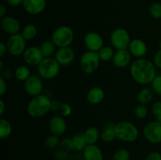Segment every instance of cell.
I'll list each match as a JSON object with an SVG mask.
<instances>
[{
  "label": "cell",
  "instance_id": "obj_28",
  "mask_svg": "<svg viewBox=\"0 0 161 160\" xmlns=\"http://www.w3.org/2000/svg\"><path fill=\"white\" fill-rule=\"evenodd\" d=\"M13 132V126L10 122L6 119L2 118L0 119V138L6 139L11 135Z\"/></svg>",
  "mask_w": 161,
  "mask_h": 160
},
{
  "label": "cell",
  "instance_id": "obj_46",
  "mask_svg": "<svg viewBox=\"0 0 161 160\" xmlns=\"http://www.w3.org/2000/svg\"><path fill=\"white\" fill-rule=\"evenodd\" d=\"M6 16V8L3 4L0 6V17L3 18Z\"/></svg>",
  "mask_w": 161,
  "mask_h": 160
},
{
  "label": "cell",
  "instance_id": "obj_30",
  "mask_svg": "<svg viewBox=\"0 0 161 160\" xmlns=\"http://www.w3.org/2000/svg\"><path fill=\"white\" fill-rule=\"evenodd\" d=\"M60 141H61L59 139V136L51 134L46 138L44 144L47 148L53 150V149H56L58 146H60Z\"/></svg>",
  "mask_w": 161,
  "mask_h": 160
},
{
  "label": "cell",
  "instance_id": "obj_8",
  "mask_svg": "<svg viewBox=\"0 0 161 160\" xmlns=\"http://www.w3.org/2000/svg\"><path fill=\"white\" fill-rule=\"evenodd\" d=\"M8 53L13 56H18L23 55L26 50V40L21 34H16L10 35L6 41Z\"/></svg>",
  "mask_w": 161,
  "mask_h": 160
},
{
  "label": "cell",
  "instance_id": "obj_29",
  "mask_svg": "<svg viewBox=\"0 0 161 160\" xmlns=\"http://www.w3.org/2000/svg\"><path fill=\"white\" fill-rule=\"evenodd\" d=\"M113 49H114L113 47L105 46V45H104V46L97 52L101 61L107 62V61H113V58L115 54V51Z\"/></svg>",
  "mask_w": 161,
  "mask_h": 160
},
{
  "label": "cell",
  "instance_id": "obj_34",
  "mask_svg": "<svg viewBox=\"0 0 161 160\" xmlns=\"http://www.w3.org/2000/svg\"><path fill=\"white\" fill-rule=\"evenodd\" d=\"M60 147L68 152H71L75 150L72 138L64 137L62 140H61V141H60Z\"/></svg>",
  "mask_w": 161,
  "mask_h": 160
},
{
  "label": "cell",
  "instance_id": "obj_2",
  "mask_svg": "<svg viewBox=\"0 0 161 160\" xmlns=\"http://www.w3.org/2000/svg\"><path fill=\"white\" fill-rule=\"evenodd\" d=\"M50 104L51 100L45 94L33 97L27 106L28 114L34 119L43 117L50 111Z\"/></svg>",
  "mask_w": 161,
  "mask_h": 160
},
{
  "label": "cell",
  "instance_id": "obj_9",
  "mask_svg": "<svg viewBox=\"0 0 161 160\" xmlns=\"http://www.w3.org/2000/svg\"><path fill=\"white\" fill-rule=\"evenodd\" d=\"M143 136L149 142L152 144H160L161 122L154 120L148 122L143 128Z\"/></svg>",
  "mask_w": 161,
  "mask_h": 160
},
{
  "label": "cell",
  "instance_id": "obj_33",
  "mask_svg": "<svg viewBox=\"0 0 161 160\" xmlns=\"http://www.w3.org/2000/svg\"><path fill=\"white\" fill-rule=\"evenodd\" d=\"M130 152L125 148L118 149L113 155V160H130Z\"/></svg>",
  "mask_w": 161,
  "mask_h": 160
},
{
  "label": "cell",
  "instance_id": "obj_27",
  "mask_svg": "<svg viewBox=\"0 0 161 160\" xmlns=\"http://www.w3.org/2000/svg\"><path fill=\"white\" fill-rule=\"evenodd\" d=\"M72 141H73L75 150L78 151V152L83 151L85 147L88 145L83 133H77L74 134L72 136Z\"/></svg>",
  "mask_w": 161,
  "mask_h": 160
},
{
  "label": "cell",
  "instance_id": "obj_18",
  "mask_svg": "<svg viewBox=\"0 0 161 160\" xmlns=\"http://www.w3.org/2000/svg\"><path fill=\"white\" fill-rule=\"evenodd\" d=\"M131 54L127 50H116L113 58V62L116 67L124 68L130 63Z\"/></svg>",
  "mask_w": 161,
  "mask_h": 160
},
{
  "label": "cell",
  "instance_id": "obj_13",
  "mask_svg": "<svg viewBox=\"0 0 161 160\" xmlns=\"http://www.w3.org/2000/svg\"><path fill=\"white\" fill-rule=\"evenodd\" d=\"M0 23L3 31L9 35L19 34L21 30V26L19 20L11 16H6L3 18H1Z\"/></svg>",
  "mask_w": 161,
  "mask_h": 160
},
{
  "label": "cell",
  "instance_id": "obj_41",
  "mask_svg": "<svg viewBox=\"0 0 161 160\" xmlns=\"http://www.w3.org/2000/svg\"><path fill=\"white\" fill-rule=\"evenodd\" d=\"M146 160H161V154L157 152H152L146 156Z\"/></svg>",
  "mask_w": 161,
  "mask_h": 160
},
{
  "label": "cell",
  "instance_id": "obj_32",
  "mask_svg": "<svg viewBox=\"0 0 161 160\" xmlns=\"http://www.w3.org/2000/svg\"><path fill=\"white\" fill-rule=\"evenodd\" d=\"M135 115L138 119H144L148 115V108L146 104H138L135 108Z\"/></svg>",
  "mask_w": 161,
  "mask_h": 160
},
{
  "label": "cell",
  "instance_id": "obj_11",
  "mask_svg": "<svg viewBox=\"0 0 161 160\" xmlns=\"http://www.w3.org/2000/svg\"><path fill=\"white\" fill-rule=\"evenodd\" d=\"M84 45L87 50L98 52L104 46V41L102 35L94 31H89L84 36Z\"/></svg>",
  "mask_w": 161,
  "mask_h": 160
},
{
  "label": "cell",
  "instance_id": "obj_49",
  "mask_svg": "<svg viewBox=\"0 0 161 160\" xmlns=\"http://www.w3.org/2000/svg\"><path fill=\"white\" fill-rule=\"evenodd\" d=\"M159 50H161V40L159 42Z\"/></svg>",
  "mask_w": 161,
  "mask_h": 160
},
{
  "label": "cell",
  "instance_id": "obj_4",
  "mask_svg": "<svg viewBox=\"0 0 161 160\" xmlns=\"http://www.w3.org/2000/svg\"><path fill=\"white\" fill-rule=\"evenodd\" d=\"M51 40L58 48L70 46L74 40V31L67 25H61L53 31Z\"/></svg>",
  "mask_w": 161,
  "mask_h": 160
},
{
  "label": "cell",
  "instance_id": "obj_15",
  "mask_svg": "<svg viewBox=\"0 0 161 160\" xmlns=\"http://www.w3.org/2000/svg\"><path fill=\"white\" fill-rule=\"evenodd\" d=\"M49 130L51 134L60 136L65 133L67 124L64 117L61 115H54L49 121Z\"/></svg>",
  "mask_w": 161,
  "mask_h": 160
},
{
  "label": "cell",
  "instance_id": "obj_5",
  "mask_svg": "<svg viewBox=\"0 0 161 160\" xmlns=\"http://www.w3.org/2000/svg\"><path fill=\"white\" fill-rule=\"evenodd\" d=\"M38 73L44 79H52L58 76L61 65L54 57H46L37 66Z\"/></svg>",
  "mask_w": 161,
  "mask_h": 160
},
{
  "label": "cell",
  "instance_id": "obj_25",
  "mask_svg": "<svg viewBox=\"0 0 161 160\" xmlns=\"http://www.w3.org/2000/svg\"><path fill=\"white\" fill-rule=\"evenodd\" d=\"M31 71L27 65H19L14 71V76L19 81L25 82L31 76Z\"/></svg>",
  "mask_w": 161,
  "mask_h": 160
},
{
  "label": "cell",
  "instance_id": "obj_45",
  "mask_svg": "<svg viewBox=\"0 0 161 160\" xmlns=\"http://www.w3.org/2000/svg\"><path fill=\"white\" fill-rule=\"evenodd\" d=\"M6 2H7V3L9 6L16 7V6H18L20 5L23 4L24 0H6Z\"/></svg>",
  "mask_w": 161,
  "mask_h": 160
},
{
  "label": "cell",
  "instance_id": "obj_14",
  "mask_svg": "<svg viewBox=\"0 0 161 160\" xmlns=\"http://www.w3.org/2000/svg\"><path fill=\"white\" fill-rule=\"evenodd\" d=\"M53 57L61 66H68L73 62L75 59V52L70 46L58 48Z\"/></svg>",
  "mask_w": 161,
  "mask_h": 160
},
{
  "label": "cell",
  "instance_id": "obj_17",
  "mask_svg": "<svg viewBox=\"0 0 161 160\" xmlns=\"http://www.w3.org/2000/svg\"><path fill=\"white\" fill-rule=\"evenodd\" d=\"M128 50L132 56L138 58H143L148 51L147 45L146 42L140 39H134L130 41L128 46Z\"/></svg>",
  "mask_w": 161,
  "mask_h": 160
},
{
  "label": "cell",
  "instance_id": "obj_1",
  "mask_svg": "<svg viewBox=\"0 0 161 160\" xmlns=\"http://www.w3.org/2000/svg\"><path fill=\"white\" fill-rule=\"evenodd\" d=\"M157 67L153 62L147 58H138L132 62L130 67V73L132 78L141 85L151 84L157 76Z\"/></svg>",
  "mask_w": 161,
  "mask_h": 160
},
{
  "label": "cell",
  "instance_id": "obj_43",
  "mask_svg": "<svg viewBox=\"0 0 161 160\" xmlns=\"http://www.w3.org/2000/svg\"><path fill=\"white\" fill-rule=\"evenodd\" d=\"M2 78H4L5 80H8L9 78H11V77L13 76V72L9 68H6L1 72Z\"/></svg>",
  "mask_w": 161,
  "mask_h": 160
},
{
  "label": "cell",
  "instance_id": "obj_31",
  "mask_svg": "<svg viewBox=\"0 0 161 160\" xmlns=\"http://www.w3.org/2000/svg\"><path fill=\"white\" fill-rule=\"evenodd\" d=\"M149 12L152 17H153L156 20H160L161 19V3L158 2L153 3L149 6Z\"/></svg>",
  "mask_w": 161,
  "mask_h": 160
},
{
  "label": "cell",
  "instance_id": "obj_10",
  "mask_svg": "<svg viewBox=\"0 0 161 160\" xmlns=\"http://www.w3.org/2000/svg\"><path fill=\"white\" fill-rule=\"evenodd\" d=\"M24 86L27 93L32 97L42 94L43 90V83L40 77L38 75H31L25 82Z\"/></svg>",
  "mask_w": 161,
  "mask_h": 160
},
{
  "label": "cell",
  "instance_id": "obj_19",
  "mask_svg": "<svg viewBox=\"0 0 161 160\" xmlns=\"http://www.w3.org/2000/svg\"><path fill=\"white\" fill-rule=\"evenodd\" d=\"M84 160H104V155L100 147L96 144H88L83 151Z\"/></svg>",
  "mask_w": 161,
  "mask_h": 160
},
{
  "label": "cell",
  "instance_id": "obj_3",
  "mask_svg": "<svg viewBox=\"0 0 161 160\" xmlns=\"http://www.w3.org/2000/svg\"><path fill=\"white\" fill-rule=\"evenodd\" d=\"M115 134L116 139L124 142H134L139 135L136 125L129 121H120L115 124Z\"/></svg>",
  "mask_w": 161,
  "mask_h": 160
},
{
  "label": "cell",
  "instance_id": "obj_16",
  "mask_svg": "<svg viewBox=\"0 0 161 160\" xmlns=\"http://www.w3.org/2000/svg\"><path fill=\"white\" fill-rule=\"evenodd\" d=\"M24 9L28 13L31 15H38L44 11L47 6L46 0H24Z\"/></svg>",
  "mask_w": 161,
  "mask_h": 160
},
{
  "label": "cell",
  "instance_id": "obj_20",
  "mask_svg": "<svg viewBox=\"0 0 161 160\" xmlns=\"http://www.w3.org/2000/svg\"><path fill=\"white\" fill-rule=\"evenodd\" d=\"M105 91L99 86H93L88 90L86 94V99L91 104H98L102 103L105 99Z\"/></svg>",
  "mask_w": 161,
  "mask_h": 160
},
{
  "label": "cell",
  "instance_id": "obj_40",
  "mask_svg": "<svg viewBox=\"0 0 161 160\" xmlns=\"http://www.w3.org/2000/svg\"><path fill=\"white\" fill-rule=\"evenodd\" d=\"M61 102L58 100H51V104H50V110L53 112L60 111V108L61 106Z\"/></svg>",
  "mask_w": 161,
  "mask_h": 160
},
{
  "label": "cell",
  "instance_id": "obj_6",
  "mask_svg": "<svg viewBox=\"0 0 161 160\" xmlns=\"http://www.w3.org/2000/svg\"><path fill=\"white\" fill-rule=\"evenodd\" d=\"M101 60L97 52L87 51L85 52L80 60V67L82 72L85 74H92L97 71L100 64Z\"/></svg>",
  "mask_w": 161,
  "mask_h": 160
},
{
  "label": "cell",
  "instance_id": "obj_22",
  "mask_svg": "<svg viewBox=\"0 0 161 160\" xmlns=\"http://www.w3.org/2000/svg\"><path fill=\"white\" fill-rule=\"evenodd\" d=\"M154 92L153 89L149 87H145L142 89L138 92L137 95V100L138 104H147L150 103L153 99Z\"/></svg>",
  "mask_w": 161,
  "mask_h": 160
},
{
  "label": "cell",
  "instance_id": "obj_7",
  "mask_svg": "<svg viewBox=\"0 0 161 160\" xmlns=\"http://www.w3.org/2000/svg\"><path fill=\"white\" fill-rule=\"evenodd\" d=\"M131 41L130 34L124 28H117L112 31L110 35V42L112 47L116 50L128 49Z\"/></svg>",
  "mask_w": 161,
  "mask_h": 160
},
{
  "label": "cell",
  "instance_id": "obj_21",
  "mask_svg": "<svg viewBox=\"0 0 161 160\" xmlns=\"http://www.w3.org/2000/svg\"><path fill=\"white\" fill-rule=\"evenodd\" d=\"M101 138L105 143L113 142L116 138L115 134V124L107 123L101 133Z\"/></svg>",
  "mask_w": 161,
  "mask_h": 160
},
{
  "label": "cell",
  "instance_id": "obj_24",
  "mask_svg": "<svg viewBox=\"0 0 161 160\" xmlns=\"http://www.w3.org/2000/svg\"><path fill=\"white\" fill-rule=\"evenodd\" d=\"M83 134L88 144H95L100 137V132L94 126L88 127Z\"/></svg>",
  "mask_w": 161,
  "mask_h": 160
},
{
  "label": "cell",
  "instance_id": "obj_39",
  "mask_svg": "<svg viewBox=\"0 0 161 160\" xmlns=\"http://www.w3.org/2000/svg\"><path fill=\"white\" fill-rule=\"evenodd\" d=\"M153 62L157 68L161 69V50H159L158 51L156 52L153 56Z\"/></svg>",
  "mask_w": 161,
  "mask_h": 160
},
{
  "label": "cell",
  "instance_id": "obj_38",
  "mask_svg": "<svg viewBox=\"0 0 161 160\" xmlns=\"http://www.w3.org/2000/svg\"><path fill=\"white\" fill-rule=\"evenodd\" d=\"M53 156L57 160H67L69 158V152H66L60 147L59 149L55 150Z\"/></svg>",
  "mask_w": 161,
  "mask_h": 160
},
{
  "label": "cell",
  "instance_id": "obj_47",
  "mask_svg": "<svg viewBox=\"0 0 161 160\" xmlns=\"http://www.w3.org/2000/svg\"><path fill=\"white\" fill-rule=\"evenodd\" d=\"M5 111V103L3 100H0V116H3Z\"/></svg>",
  "mask_w": 161,
  "mask_h": 160
},
{
  "label": "cell",
  "instance_id": "obj_12",
  "mask_svg": "<svg viewBox=\"0 0 161 160\" xmlns=\"http://www.w3.org/2000/svg\"><path fill=\"white\" fill-rule=\"evenodd\" d=\"M23 60L28 65L38 66L44 59L40 48L37 46H30L23 53Z\"/></svg>",
  "mask_w": 161,
  "mask_h": 160
},
{
  "label": "cell",
  "instance_id": "obj_42",
  "mask_svg": "<svg viewBox=\"0 0 161 160\" xmlns=\"http://www.w3.org/2000/svg\"><path fill=\"white\" fill-rule=\"evenodd\" d=\"M7 89V84H6V80L0 77V95H4Z\"/></svg>",
  "mask_w": 161,
  "mask_h": 160
},
{
  "label": "cell",
  "instance_id": "obj_44",
  "mask_svg": "<svg viewBox=\"0 0 161 160\" xmlns=\"http://www.w3.org/2000/svg\"><path fill=\"white\" fill-rule=\"evenodd\" d=\"M6 53H8L7 45H6V43L2 41L0 42V56H3Z\"/></svg>",
  "mask_w": 161,
  "mask_h": 160
},
{
  "label": "cell",
  "instance_id": "obj_48",
  "mask_svg": "<svg viewBox=\"0 0 161 160\" xmlns=\"http://www.w3.org/2000/svg\"><path fill=\"white\" fill-rule=\"evenodd\" d=\"M4 70V67H3V61H0V72H2Z\"/></svg>",
  "mask_w": 161,
  "mask_h": 160
},
{
  "label": "cell",
  "instance_id": "obj_37",
  "mask_svg": "<svg viewBox=\"0 0 161 160\" xmlns=\"http://www.w3.org/2000/svg\"><path fill=\"white\" fill-rule=\"evenodd\" d=\"M60 115H61L62 117L66 118L69 117L72 115V108L71 107V105L68 103H62L61 104V108H60Z\"/></svg>",
  "mask_w": 161,
  "mask_h": 160
},
{
  "label": "cell",
  "instance_id": "obj_23",
  "mask_svg": "<svg viewBox=\"0 0 161 160\" xmlns=\"http://www.w3.org/2000/svg\"><path fill=\"white\" fill-rule=\"evenodd\" d=\"M55 44L52 42V40H46L41 43L40 48L41 52L43 55L44 58L46 57H52L53 55L55 54L57 50Z\"/></svg>",
  "mask_w": 161,
  "mask_h": 160
},
{
  "label": "cell",
  "instance_id": "obj_35",
  "mask_svg": "<svg viewBox=\"0 0 161 160\" xmlns=\"http://www.w3.org/2000/svg\"><path fill=\"white\" fill-rule=\"evenodd\" d=\"M151 89L154 93L161 96V75H157L151 83Z\"/></svg>",
  "mask_w": 161,
  "mask_h": 160
},
{
  "label": "cell",
  "instance_id": "obj_36",
  "mask_svg": "<svg viewBox=\"0 0 161 160\" xmlns=\"http://www.w3.org/2000/svg\"><path fill=\"white\" fill-rule=\"evenodd\" d=\"M151 111L155 120L161 122V101H156L152 105Z\"/></svg>",
  "mask_w": 161,
  "mask_h": 160
},
{
  "label": "cell",
  "instance_id": "obj_26",
  "mask_svg": "<svg viewBox=\"0 0 161 160\" xmlns=\"http://www.w3.org/2000/svg\"><path fill=\"white\" fill-rule=\"evenodd\" d=\"M25 40H31V39H35L38 34V28L36 25L32 24H28L25 25L21 30V33Z\"/></svg>",
  "mask_w": 161,
  "mask_h": 160
}]
</instances>
